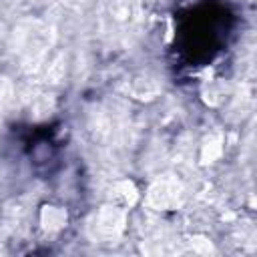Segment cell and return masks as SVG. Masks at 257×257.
Returning a JSON list of instances; mask_svg holds the SVG:
<instances>
[{
	"label": "cell",
	"mask_w": 257,
	"mask_h": 257,
	"mask_svg": "<svg viewBox=\"0 0 257 257\" xmlns=\"http://www.w3.org/2000/svg\"><path fill=\"white\" fill-rule=\"evenodd\" d=\"M48 209V207H46ZM64 221H67V215H64L60 209H54V207H50L48 209V225H46V227H62V225H64Z\"/></svg>",
	"instance_id": "6da1fadb"
}]
</instances>
